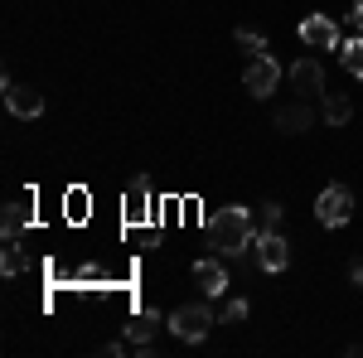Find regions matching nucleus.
Masks as SVG:
<instances>
[{
	"instance_id": "nucleus-1",
	"label": "nucleus",
	"mask_w": 363,
	"mask_h": 358,
	"mask_svg": "<svg viewBox=\"0 0 363 358\" xmlns=\"http://www.w3.org/2000/svg\"><path fill=\"white\" fill-rule=\"evenodd\" d=\"M208 247H218L223 257L257 247V223H252V213L242 203H228L218 213H208Z\"/></svg>"
},
{
	"instance_id": "nucleus-2",
	"label": "nucleus",
	"mask_w": 363,
	"mask_h": 358,
	"mask_svg": "<svg viewBox=\"0 0 363 358\" xmlns=\"http://www.w3.org/2000/svg\"><path fill=\"white\" fill-rule=\"evenodd\" d=\"M165 325H169L174 339H184V344H203V339L213 334V325H218V315L208 310V301H194V305H179Z\"/></svg>"
},
{
	"instance_id": "nucleus-3",
	"label": "nucleus",
	"mask_w": 363,
	"mask_h": 358,
	"mask_svg": "<svg viewBox=\"0 0 363 358\" xmlns=\"http://www.w3.org/2000/svg\"><path fill=\"white\" fill-rule=\"evenodd\" d=\"M315 218L325 223V228H344V223L354 218V194L344 189V184H330L315 198Z\"/></svg>"
},
{
	"instance_id": "nucleus-4",
	"label": "nucleus",
	"mask_w": 363,
	"mask_h": 358,
	"mask_svg": "<svg viewBox=\"0 0 363 358\" xmlns=\"http://www.w3.org/2000/svg\"><path fill=\"white\" fill-rule=\"evenodd\" d=\"M281 83V63L272 54H262V58H252L247 63V73H242V87H247L252 97H272Z\"/></svg>"
},
{
	"instance_id": "nucleus-5",
	"label": "nucleus",
	"mask_w": 363,
	"mask_h": 358,
	"mask_svg": "<svg viewBox=\"0 0 363 358\" xmlns=\"http://www.w3.org/2000/svg\"><path fill=\"white\" fill-rule=\"evenodd\" d=\"M291 87H296L301 102H320V97H325V68H320L315 58H296V68H291Z\"/></svg>"
},
{
	"instance_id": "nucleus-6",
	"label": "nucleus",
	"mask_w": 363,
	"mask_h": 358,
	"mask_svg": "<svg viewBox=\"0 0 363 358\" xmlns=\"http://www.w3.org/2000/svg\"><path fill=\"white\" fill-rule=\"evenodd\" d=\"M257 267L262 272H286L291 267V242L281 233H257Z\"/></svg>"
},
{
	"instance_id": "nucleus-7",
	"label": "nucleus",
	"mask_w": 363,
	"mask_h": 358,
	"mask_svg": "<svg viewBox=\"0 0 363 358\" xmlns=\"http://www.w3.org/2000/svg\"><path fill=\"white\" fill-rule=\"evenodd\" d=\"M5 107L15 111L20 121H34V116L44 111V92H34V87L15 83V78H5Z\"/></svg>"
},
{
	"instance_id": "nucleus-8",
	"label": "nucleus",
	"mask_w": 363,
	"mask_h": 358,
	"mask_svg": "<svg viewBox=\"0 0 363 358\" xmlns=\"http://www.w3.org/2000/svg\"><path fill=\"white\" fill-rule=\"evenodd\" d=\"M194 286L203 291V301H218V296L228 291L223 262H218V257H199V262H194Z\"/></svg>"
},
{
	"instance_id": "nucleus-9",
	"label": "nucleus",
	"mask_w": 363,
	"mask_h": 358,
	"mask_svg": "<svg viewBox=\"0 0 363 358\" xmlns=\"http://www.w3.org/2000/svg\"><path fill=\"white\" fill-rule=\"evenodd\" d=\"M301 44H310V49H339V25L330 15H306L301 20Z\"/></svg>"
},
{
	"instance_id": "nucleus-10",
	"label": "nucleus",
	"mask_w": 363,
	"mask_h": 358,
	"mask_svg": "<svg viewBox=\"0 0 363 358\" xmlns=\"http://www.w3.org/2000/svg\"><path fill=\"white\" fill-rule=\"evenodd\" d=\"M29 223H34V194L15 198V203H5V218H0V233H5V242H20Z\"/></svg>"
},
{
	"instance_id": "nucleus-11",
	"label": "nucleus",
	"mask_w": 363,
	"mask_h": 358,
	"mask_svg": "<svg viewBox=\"0 0 363 358\" xmlns=\"http://www.w3.org/2000/svg\"><path fill=\"white\" fill-rule=\"evenodd\" d=\"M121 208H126V213H121V218H126V228L150 223V184H145V179H131V184H126V203H121Z\"/></svg>"
},
{
	"instance_id": "nucleus-12",
	"label": "nucleus",
	"mask_w": 363,
	"mask_h": 358,
	"mask_svg": "<svg viewBox=\"0 0 363 358\" xmlns=\"http://www.w3.org/2000/svg\"><path fill=\"white\" fill-rule=\"evenodd\" d=\"M315 126V111H310V102H286V107H277V131H286V136H301V131H310Z\"/></svg>"
},
{
	"instance_id": "nucleus-13",
	"label": "nucleus",
	"mask_w": 363,
	"mask_h": 358,
	"mask_svg": "<svg viewBox=\"0 0 363 358\" xmlns=\"http://www.w3.org/2000/svg\"><path fill=\"white\" fill-rule=\"evenodd\" d=\"M155 325H160V310H150V305H145L136 320L126 325V344H131V349H145V344H150V334H155Z\"/></svg>"
},
{
	"instance_id": "nucleus-14",
	"label": "nucleus",
	"mask_w": 363,
	"mask_h": 358,
	"mask_svg": "<svg viewBox=\"0 0 363 358\" xmlns=\"http://www.w3.org/2000/svg\"><path fill=\"white\" fill-rule=\"evenodd\" d=\"M320 102H325V121H330V126H344V121L354 116V102H349L344 92H325Z\"/></svg>"
},
{
	"instance_id": "nucleus-15",
	"label": "nucleus",
	"mask_w": 363,
	"mask_h": 358,
	"mask_svg": "<svg viewBox=\"0 0 363 358\" xmlns=\"http://www.w3.org/2000/svg\"><path fill=\"white\" fill-rule=\"evenodd\" d=\"M339 63H344L354 78H363V39H349V44H339Z\"/></svg>"
},
{
	"instance_id": "nucleus-16",
	"label": "nucleus",
	"mask_w": 363,
	"mask_h": 358,
	"mask_svg": "<svg viewBox=\"0 0 363 358\" xmlns=\"http://www.w3.org/2000/svg\"><path fill=\"white\" fill-rule=\"evenodd\" d=\"M238 49L252 58H262L267 54V34H257V29H238Z\"/></svg>"
},
{
	"instance_id": "nucleus-17",
	"label": "nucleus",
	"mask_w": 363,
	"mask_h": 358,
	"mask_svg": "<svg viewBox=\"0 0 363 358\" xmlns=\"http://www.w3.org/2000/svg\"><path fill=\"white\" fill-rule=\"evenodd\" d=\"M0 272H5V276H20V272H25V252L15 247V242H5V252H0Z\"/></svg>"
},
{
	"instance_id": "nucleus-18",
	"label": "nucleus",
	"mask_w": 363,
	"mask_h": 358,
	"mask_svg": "<svg viewBox=\"0 0 363 358\" xmlns=\"http://www.w3.org/2000/svg\"><path fill=\"white\" fill-rule=\"evenodd\" d=\"M277 223H281V203H262V213H257V228H262V233H277Z\"/></svg>"
},
{
	"instance_id": "nucleus-19",
	"label": "nucleus",
	"mask_w": 363,
	"mask_h": 358,
	"mask_svg": "<svg viewBox=\"0 0 363 358\" xmlns=\"http://www.w3.org/2000/svg\"><path fill=\"white\" fill-rule=\"evenodd\" d=\"M68 218H87V194L83 189L68 194Z\"/></svg>"
},
{
	"instance_id": "nucleus-20",
	"label": "nucleus",
	"mask_w": 363,
	"mask_h": 358,
	"mask_svg": "<svg viewBox=\"0 0 363 358\" xmlns=\"http://www.w3.org/2000/svg\"><path fill=\"white\" fill-rule=\"evenodd\" d=\"M223 320H228V325H242V320H247V301H228L223 305Z\"/></svg>"
},
{
	"instance_id": "nucleus-21",
	"label": "nucleus",
	"mask_w": 363,
	"mask_h": 358,
	"mask_svg": "<svg viewBox=\"0 0 363 358\" xmlns=\"http://www.w3.org/2000/svg\"><path fill=\"white\" fill-rule=\"evenodd\" d=\"M349 29H354V34H363V0L349 10Z\"/></svg>"
},
{
	"instance_id": "nucleus-22",
	"label": "nucleus",
	"mask_w": 363,
	"mask_h": 358,
	"mask_svg": "<svg viewBox=\"0 0 363 358\" xmlns=\"http://www.w3.org/2000/svg\"><path fill=\"white\" fill-rule=\"evenodd\" d=\"M354 286H363V257L354 262Z\"/></svg>"
}]
</instances>
